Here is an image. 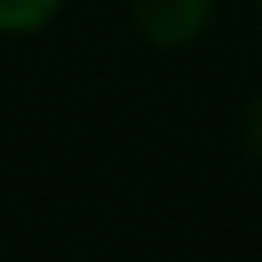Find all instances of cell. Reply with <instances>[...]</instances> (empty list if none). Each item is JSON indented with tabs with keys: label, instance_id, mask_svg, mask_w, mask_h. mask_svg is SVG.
Listing matches in <instances>:
<instances>
[{
	"label": "cell",
	"instance_id": "cell-1",
	"mask_svg": "<svg viewBox=\"0 0 262 262\" xmlns=\"http://www.w3.org/2000/svg\"><path fill=\"white\" fill-rule=\"evenodd\" d=\"M211 16H216V0H134V26L160 52L201 41Z\"/></svg>",
	"mask_w": 262,
	"mask_h": 262
},
{
	"label": "cell",
	"instance_id": "cell-2",
	"mask_svg": "<svg viewBox=\"0 0 262 262\" xmlns=\"http://www.w3.org/2000/svg\"><path fill=\"white\" fill-rule=\"evenodd\" d=\"M62 0H0V36H36L52 26Z\"/></svg>",
	"mask_w": 262,
	"mask_h": 262
}]
</instances>
